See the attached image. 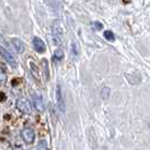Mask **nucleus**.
<instances>
[{
  "mask_svg": "<svg viewBox=\"0 0 150 150\" xmlns=\"http://www.w3.org/2000/svg\"><path fill=\"white\" fill-rule=\"evenodd\" d=\"M52 35H53V41H54L55 45H62V42H63V30H62V27H61L59 22L53 23Z\"/></svg>",
  "mask_w": 150,
  "mask_h": 150,
  "instance_id": "obj_1",
  "label": "nucleus"
},
{
  "mask_svg": "<svg viewBox=\"0 0 150 150\" xmlns=\"http://www.w3.org/2000/svg\"><path fill=\"white\" fill-rule=\"evenodd\" d=\"M55 100H57V105L59 111L62 113L66 112V103H64V98H63V93L60 85H57V89H55Z\"/></svg>",
  "mask_w": 150,
  "mask_h": 150,
  "instance_id": "obj_2",
  "label": "nucleus"
},
{
  "mask_svg": "<svg viewBox=\"0 0 150 150\" xmlns=\"http://www.w3.org/2000/svg\"><path fill=\"white\" fill-rule=\"evenodd\" d=\"M0 54H1V57L5 59V61L7 62L10 67L15 68V69L18 67V63H17V61H16L15 57L9 52V51H7L6 49H4L2 46H0Z\"/></svg>",
  "mask_w": 150,
  "mask_h": 150,
  "instance_id": "obj_3",
  "label": "nucleus"
},
{
  "mask_svg": "<svg viewBox=\"0 0 150 150\" xmlns=\"http://www.w3.org/2000/svg\"><path fill=\"white\" fill-rule=\"evenodd\" d=\"M17 108L24 114H30L32 112V105H30V102L25 97H21L17 100Z\"/></svg>",
  "mask_w": 150,
  "mask_h": 150,
  "instance_id": "obj_4",
  "label": "nucleus"
},
{
  "mask_svg": "<svg viewBox=\"0 0 150 150\" xmlns=\"http://www.w3.org/2000/svg\"><path fill=\"white\" fill-rule=\"evenodd\" d=\"M22 138L26 143H33L35 140V132L30 128H25L22 131Z\"/></svg>",
  "mask_w": 150,
  "mask_h": 150,
  "instance_id": "obj_5",
  "label": "nucleus"
},
{
  "mask_svg": "<svg viewBox=\"0 0 150 150\" xmlns=\"http://www.w3.org/2000/svg\"><path fill=\"white\" fill-rule=\"evenodd\" d=\"M33 47H34V50L38 53H44L46 51L45 43L38 36H35V38H33Z\"/></svg>",
  "mask_w": 150,
  "mask_h": 150,
  "instance_id": "obj_6",
  "label": "nucleus"
},
{
  "mask_svg": "<svg viewBox=\"0 0 150 150\" xmlns=\"http://www.w3.org/2000/svg\"><path fill=\"white\" fill-rule=\"evenodd\" d=\"M33 102H34V106L36 107V110L38 111H43L44 110V100H43V97L38 94H33Z\"/></svg>",
  "mask_w": 150,
  "mask_h": 150,
  "instance_id": "obj_7",
  "label": "nucleus"
},
{
  "mask_svg": "<svg viewBox=\"0 0 150 150\" xmlns=\"http://www.w3.org/2000/svg\"><path fill=\"white\" fill-rule=\"evenodd\" d=\"M11 44L14 46L16 52L18 53H22L24 51V49H25V45H24V43H23L19 38H13L11 40Z\"/></svg>",
  "mask_w": 150,
  "mask_h": 150,
  "instance_id": "obj_8",
  "label": "nucleus"
},
{
  "mask_svg": "<svg viewBox=\"0 0 150 150\" xmlns=\"http://www.w3.org/2000/svg\"><path fill=\"white\" fill-rule=\"evenodd\" d=\"M125 77H127L129 83H132V85H137V83H141L140 76H138L137 74H134V72H132V74H130V75H129V74H125Z\"/></svg>",
  "mask_w": 150,
  "mask_h": 150,
  "instance_id": "obj_9",
  "label": "nucleus"
},
{
  "mask_svg": "<svg viewBox=\"0 0 150 150\" xmlns=\"http://www.w3.org/2000/svg\"><path fill=\"white\" fill-rule=\"evenodd\" d=\"M110 95H111V88H110L108 86H105V87H103V88L100 89V93H99L100 98L107 99V98L110 97Z\"/></svg>",
  "mask_w": 150,
  "mask_h": 150,
  "instance_id": "obj_10",
  "label": "nucleus"
},
{
  "mask_svg": "<svg viewBox=\"0 0 150 150\" xmlns=\"http://www.w3.org/2000/svg\"><path fill=\"white\" fill-rule=\"evenodd\" d=\"M71 53H72V55H79V53H80V49H79V45L78 43H71Z\"/></svg>",
  "mask_w": 150,
  "mask_h": 150,
  "instance_id": "obj_11",
  "label": "nucleus"
},
{
  "mask_svg": "<svg viewBox=\"0 0 150 150\" xmlns=\"http://www.w3.org/2000/svg\"><path fill=\"white\" fill-rule=\"evenodd\" d=\"M104 38H105L108 42H114V41H115V36H114L112 30H105V32H104Z\"/></svg>",
  "mask_w": 150,
  "mask_h": 150,
  "instance_id": "obj_12",
  "label": "nucleus"
},
{
  "mask_svg": "<svg viewBox=\"0 0 150 150\" xmlns=\"http://www.w3.org/2000/svg\"><path fill=\"white\" fill-rule=\"evenodd\" d=\"M63 57H64V54H63V51L60 50V49H58L55 52H54V55H53V59L57 61H61L63 59Z\"/></svg>",
  "mask_w": 150,
  "mask_h": 150,
  "instance_id": "obj_13",
  "label": "nucleus"
},
{
  "mask_svg": "<svg viewBox=\"0 0 150 150\" xmlns=\"http://www.w3.org/2000/svg\"><path fill=\"white\" fill-rule=\"evenodd\" d=\"M38 150H47V143H46L45 140H42L41 142L38 143Z\"/></svg>",
  "mask_w": 150,
  "mask_h": 150,
  "instance_id": "obj_14",
  "label": "nucleus"
},
{
  "mask_svg": "<svg viewBox=\"0 0 150 150\" xmlns=\"http://www.w3.org/2000/svg\"><path fill=\"white\" fill-rule=\"evenodd\" d=\"M93 28H95V30H102V28H103V24L99 22H95L93 24Z\"/></svg>",
  "mask_w": 150,
  "mask_h": 150,
  "instance_id": "obj_15",
  "label": "nucleus"
},
{
  "mask_svg": "<svg viewBox=\"0 0 150 150\" xmlns=\"http://www.w3.org/2000/svg\"><path fill=\"white\" fill-rule=\"evenodd\" d=\"M42 63H43V67H44V72L46 74V79H49V68H47V61L46 60H43L42 61Z\"/></svg>",
  "mask_w": 150,
  "mask_h": 150,
  "instance_id": "obj_16",
  "label": "nucleus"
},
{
  "mask_svg": "<svg viewBox=\"0 0 150 150\" xmlns=\"http://www.w3.org/2000/svg\"><path fill=\"white\" fill-rule=\"evenodd\" d=\"M6 79H7V76H6V74H5L4 71H1V70H0V83H4Z\"/></svg>",
  "mask_w": 150,
  "mask_h": 150,
  "instance_id": "obj_17",
  "label": "nucleus"
},
{
  "mask_svg": "<svg viewBox=\"0 0 150 150\" xmlns=\"http://www.w3.org/2000/svg\"><path fill=\"white\" fill-rule=\"evenodd\" d=\"M14 150H24V149H22L21 147H17V148H15V149H14Z\"/></svg>",
  "mask_w": 150,
  "mask_h": 150,
  "instance_id": "obj_18",
  "label": "nucleus"
}]
</instances>
